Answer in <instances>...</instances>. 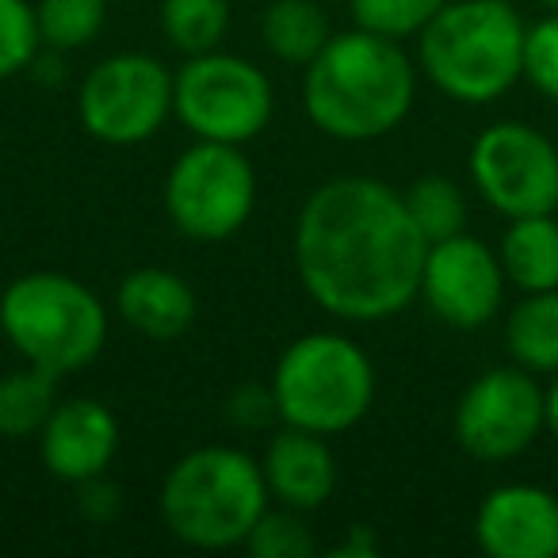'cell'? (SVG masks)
Returning a JSON list of instances; mask_svg holds the SVG:
<instances>
[{"label": "cell", "instance_id": "obj_21", "mask_svg": "<svg viewBox=\"0 0 558 558\" xmlns=\"http://www.w3.org/2000/svg\"><path fill=\"white\" fill-rule=\"evenodd\" d=\"M161 32L187 58L218 50L230 32V0H161Z\"/></svg>", "mask_w": 558, "mask_h": 558}, {"label": "cell", "instance_id": "obj_25", "mask_svg": "<svg viewBox=\"0 0 558 558\" xmlns=\"http://www.w3.org/2000/svg\"><path fill=\"white\" fill-rule=\"evenodd\" d=\"M245 550L256 558H314L318 543H314L311 527H306L303 512L279 505V509H264L256 527L248 532Z\"/></svg>", "mask_w": 558, "mask_h": 558}, {"label": "cell", "instance_id": "obj_14", "mask_svg": "<svg viewBox=\"0 0 558 558\" xmlns=\"http://www.w3.org/2000/svg\"><path fill=\"white\" fill-rule=\"evenodd\" d=\"M119 451V417L100 398H70L58 402L39 433L43 466L58 482H88L108 474Z\"/></svg>", "mask_w": 558, "mask_h": 558}, {"label": "cell", "instance_id": "obj_3", "mask_svg": "<svg viewBox=\"0 0 558 558\" xmlns=\"http://www.w3.org/2000/svg\"><path fill=\"white\" fill-rule=\"evenodd\" d=\"M524 35L512 0H448L417 35V62L448 100L478 108L524 77Z\"/></svg>", "mask_w": 558, "mask_h": 558}, {"label": "cell", "instance_id": "obj_31", "mask_svg": "<svg viewBox=\"0 0 558 558\" xmlns=\"http://www.w3.org/2000/svg\"><path fill=\"white\" fill-rule=\"evenodd\" d=\"M547 433L558 440V372L550 375V387H547Z\"/></svg>", "mask_w": 558, "mask_h": 558}, {"label": "cell", "instance_id": "obj_6", "mask_svg": "<svg viewBox=\"0 0 558 558\" xmlns=\"http://www.w3.org/2000/svg\"><path fill=\"white\" fill-rule=\"evenodd\" d=\"M271 395L283 425L318 436L349 433L372 413V356L344 333H329V329L306 333L279 352Z\"/></svg>", "mask_w": 558, "mask_h": 558}, {"label": "cell", "instance_id": "obj_29", "mask_svg": "<svg viewBox=\"0 0 558 558\" xmlns=\"http://www.w3.org/2000/svg\"><path fill=\"white\" fill-rule=\"evenodd\" d=\"M119 509H123V494H119V486H111L108 474L77 482V512L85 520H93V524H108Z\"/></svg>", "mask_w": 558, "mask_h": 558}, {"label": "cell", "instance_id": "obj_19", "mask_svg": "<svg viewBox=\"0 0 558 558\" xmlns=\"http://www.w3.org/2000/svg\"><path fill=\"white\" fill-rule=\"evenodd\" d=\"M505 349L532 375L558 372V288L524 295L505 318Z\"/></svg>", "mask_w": 558, "mask_h": 558}, {"label": "cell", "instance_id": "obj_15", "mask_svg": "<svg viewBox=\"0 0 558 558\" xmlns=\"http://www.w3.org/2000/svg\"><path fill=\"white\" fill-rule=\"evenodd\" d=\"M260 471L268 482V494L299 512L322 509L337 489V456L329 440L295 425H283L271 436L264 448Z\"/></svg>", "mask_w": 558, "mask_h": 558}, {"label": "cell", "instance_id": "obj_10", "mask_svg": "<svg viewBox=\"0 0 558 558\" xmlns=\"http://www.w3.org/2000/svg\"><path fill=\"white\" fill-rule=\"evenodd\" d=\"M547 428V390L520 364L489 367L459 395L451 413L456 444L478 463L517 459Z\"/></svg>", "mask_w": 558, "mask_h": 558}, {"label": "cell", "instance_id": "obj_9", "mask_svg": "<svg viewBox=\"0 0 558 558\" xmlns=\"http://www.w3.org/2000/svg\"><path fill=\"white\" fill-rule=\"evenodd\" d=\"M172 85L177 73L157 58L126 50L111 54L88 70L77 93V119L88 138L104 146H138L149 142L172 116Z\"/></svg>", "mask_w": 558, "mask_h": 558}, {"label": "cell", "instance_id": "obj_17", "mask_svg": "<svg viewBox=\"0 0 558 558\" xmlns=\"http://www.w3.org/2000/svg\"><path fill=\"white\" fill-rule=\"evenodd\" d=\"M505 279L520 295H532V291H555L558 288V218L550 215H524L509 218V230H505L501 245Z\"/></svg>", "mask_w": 558, "mask_h": 558}, {"label": "cell", "instance_id": "obj_24", "mask_svg": "<svg viewBox=\"0 0 558 558\" xmlns=\"http://www.w3.org/2000/svg\"><path fill=\"white\" fill-rule=\"evenodd\" d=\"M448 0H349V16L356 27L383 39H417Z\"/></svg>", "mask_w": 558, "mask_h": 558}, {"label": "cell", "instance_id": "obj_13", "mask_svg": "<svg viewBox=\"0 0 558 558\" xmlns=\"http://www.w3.org/2000/svg\"><path fill=\"white\" fill-rule=\"evenodd\" d=\"M474 543L489 558H558V497L532 482H505L474 512Z\"/></svg>", "mask_w": 558, "mask_h": 558}, {"label": "cell", "instance_id": "obj_2", "mask_svg": "<svg viewBox=\"0 0 558 558\" xmlns=\"http://www.w3.org/2000/svg\"><path fill=\"white\" fill-rule=\"evenodd\" d=\"M417 100V70L398 39L364 27L341 32L306 65L303 104L311 123L337 142H375L402 126Z\"/></svg>", "mask_w": 558, "mask_h": 558}, {"label": "cell", "instance_id": "obj_22", "mask_svg": "<svg viewBox=\"0 0 558 558\" xmlns=\"http://www.w3.org/2000/svg\"><path fill=\"white\" fill-rule=\"evenodd\" d=\"M405 210L417 222V230L425 233V241H444L456 238L466 230V199L463 187L448 177H417L410 187L402 192Z\"/></svg>", "mask_w": 558, "mask_h": 558}, {"label": "cell", "instance_id": "obj_23", "mask_svg": "<svg viewBox=\"0 0 558 558\" xmlns=\"http://www.w3.org/2000/svg\"><path fill=\"white\" fill-rule=\"evenodd\" d=\"M39 39L50 50H81L108 24V0H35Z\"/></svg>", "mask_w": 558, "mask_h": 558}, {"label": "cell", "instance_id": "obj_7", "mask_svg": "<svg viewBox=\"0 0 558 558\" xmlns=\"http://www.w3.org/2000/svg\"><path fill=\"white\" fill-rule=\"evenodd\" d=\"M271 111L276 93L268 73L222 50L192 54L172 85V116L203 142L245 146L271 123Z\"/></svg>", "mask_w": 558, "mask_h": 558}, {"label": "cell", "instance_id": "obj_26", "mask_svg": "<svg viewBox=\"0 0 558 558\" xmlns=\"http://www.w3.org/2000/svg\"><path fill=\"white\" fill-rule=\"evenodd\" d=\"M39 24H35V4L27 0H0V81L32 70L39 58Z\"/></svg>", "mask_w": 558, "mask_h": 558}, {"label": "cell", "instance_id": "obj_8", "mask_svg": "<svg viewBox=\"0 0 558 558\" xmlns=\"http://www.w3.org/2000/svg\"><path fill=\"white\" fill-rule=\"evenodd\" d=\"M253 207L256 172L241 146L195 138L165 177V215L192 241L233 238Z\"/></svg>", "mask_w": 558, "mask_h": 558}, {"label": "cell", "instance_id": "obj_5", "mask_svg": "<svg viewBox=\"0 0 558 558\" xmlns=\"http://www.w3.org/2000/svg\"><path fill=\"white\" fill-rule=\"evenodd\" d=\"M0 333L9 337L24 364L62 379L104 352L108 311L65 271H27L0 295Z\"/></svg>", "mask_w": 558, "mask_h": 558}, {"label": "cell", "instance_id": "obj_1", "mask_svg": "<svg viewBox=\"0 0 558 558\" xmlns=\"http://www.w3.org/2000/svg\"><path fill=\"white\" fill-rule=\"evenodd\" d=\"M428 241L402 192L375 177L314 187L295 222V271L306 295L341 322H387L421 295Z\"/></svg>", "mask_w": 558, "mask_h": 558}, {"label": "cell", "instance_id": "obj_27", "mask_svg": "<svg viewBox=\"0 0 558 558\" xmlns=\"http://www.w3.org/2000/svg\"><path fill=\"white\" fill-rule=\"evenodd\" d=\"M524 81L558 104V12L543 16L524 35Z\"/></svg>", "mask_w": 558, "mask_h": 558}, {"label": "cell", "instance_id": "obj_20", "mask_svg": "<svg viewBox=\"0 0 558 558\" xmlns=\"http://www.w3.org/2000/svg\"><path fill=\"white\" fill-rule=\"evenodd\" d=\"M58 405V379L39 367L24 364L0 379V436L27 440L39 436Z\"/></svg>", "mask_w": 558, "mask_h": 558}, {"label": "cell", "instance_id": "obj_32", "mask_svg": "<svg viewBox=\"0 0 558 558\" xmlns=\"http://www.w3.org/2000/svg\"><path fill=\"white\" fill-rule=\"evenodd\" d=\"M555 4H558V0H555Z\"/></svg>", "mask_w": 558, "mask_h": 558}, {"label": "cell", "instance_id": "obj_16", "mask_svg": "<svg viewBox=\"0 0 558 558\" xmlns=\"http://www.w3.org/2000/svg\"><path fill=\"white\" fill-rule=\"evenodd\" d=\"M116 311L134 333L149 341H177L199 314L192 283L169 268H134L116 291Z\"/></svg>", "mask_w": 558, "mask_h": 558}, {"label": "cell", "instance_id": "obj_11", "mask_svg": "<svg viewBox=\"0 0 558 558\" xmlns=\"http://www.w3.org/2000/svg\"><path fill=\"white\" fill-rule=\"evenodd\" d=\"M471 184L497 215L558 210V146L520 119L486 126L471 146Z\"/></svg>", "mask_w": 558, "mask_h": 558}, {"label": "cell", "instance_id": "obj_4", "mask_svg": "<svg viewBox=\"0 0 558 558\" xmlns=\"http://www.w3.org/2000/svg\"><path fill=\"white\" fill-rule=\"evenodd\" d=\"M271 494L248 451L207 444L172 463L161 482V520L172 539L195 550L245 547Z\"/></svg>", "mask_w": 558, "mask_h": 558}, {"label": "cell", "instance_id": "obj_12", "mask_svg": "<svg viewBox=\"0 0 558 558\" xmlns=\"http://www.w3.org/2000/svg\"><path fill=\"white\" fill-rule=\"evenodd\" d=\"M501 256L474 233L433 241L421 268V299L428 311L451 329H482L501 314L505 306Z\"/></svg>", "mask_w": 558, "mask_h": 558}, {"label": "cell", "instance_id": "obj_28", "mask_svg": "<svg viewBox=\"0 0 558 558\" xmlns=\"http://www.w3.org/2000/svg\"><path fill=\"white\" fill-rule=\"evenodd\" d=\"M226 417L241 428H264L271 417H279L271 383L268 387H260V383H245L241 390H233L230 402H226Z\"/></svg>", "mask_w": 558, "mask_h": 558}, {"label": "cell", "instance_id": "obj_18", "mask_svg": "<svg viewBox=\"0 0 558 558\" xmlns=\"http://www.w3.org/2000/svg\"><path fill=\"white\" fill-rule=\"evenodd\" d=\"M260 39L271 58L306 70L333 39V27L318 0H271L260 16Z\"/></svg>", "mask_w": 558, "mask_h": 558}, {"label": "cell", "instance_id": "obj_30", "mask_svg": "<svg viewBox=\"0 0 558 558\" xmlns=\"http://www.w3.org/2000/svg\"><path fill=\"white\" fill-rule=\"evenodd\" d=\"M337 555L341 558H375L379 555V539H375V532L367 524H352L349 539L337 547Z\"/></svg>", "mask_w": 558, "mask_h": 558}]
</instances>
